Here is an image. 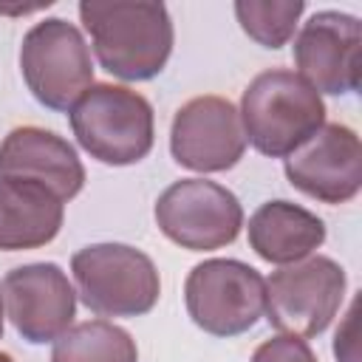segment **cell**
Instances as JSON below:
<instances>
[{"label": "cell", "mask_w": 362, "mask_h": 362, "mask_svg": "<svg viewBox=\"0 0 362 362\" xmlns=\"http://www.w3.org/2000/svg\"><path fill=\"white\" fill-rule=\"evenodd\" d=\"M79 20L90 34L99 65L124 82L158 76L173 54L175 34L164 3L82 0Z\"/></svg>", "instance_id": "6da1fadb"}, {"label": "cell", "mask_w": 362, "mask_h": 362, "mask_svg": "<svg viewBox=\"0 0 362 362\" xmlns=\"http://www.w3.org/2000/svg\"><path fill=\"white\" fill-rule=\"evenodd\" d=\"M240 124L246 144L260 156L286 158L325 124L322 96L288 68L257 74L240 96Z\"/></svg>", "instance_id": "7a4b0ae2"}, {"label": "cell", "mask_w": 362, "mask_h": 362, "mask_svg": "<svg viewBox=\"0 0 362 362\" xmlns=\"http://www.w3.org/2000/svg\"><path fill=\"white\" fill-rule=\"evenodd\" d=\"M68 119L79 147L107 167L139 164L153 150V105L124 85H90L68 110Z\"/></svg>", "instance_id": "3957f363"}, {"label": "cell", "mask_w": 362, "mask_h": 362, "mask_svg": "<svg viewBox=\"0 0 362 362\" xmlns=\"http://www.w3.org/2000/svg\"><path fill=\"white\" fill-rule=\"evenodd\" d=\"M79 300L96 317H141L161 294L156 263L127 243H90L71 257Z\"/></svg>", "instance_id": "277c9868"}, {"label": "cell", "mask_w": 362, "mask_h": 362, "mask_svg": "<svg viewBox=\"0 0 362 362\" xmlns=\"http://www.w3.org/2000/svg\"><path fill=\"white\" fill-rule=\"evenodd\" d=\"M20 71L31 96L42 107L59 113H68L93 85L90 48L82 31L62 17L40 20L25 31Z\"/></svg>", "instance_id": "5b68a950"}, {"label": "cell", "mask_w": 362, "mask_h": 362, "mask_svg": "<svg viewBox=\"0 0 362 362\" xmlns=\"http://www.w3.org/2000/svg\"><path fill=\"white\" fill-rule=\"evenodd\" d=\"M184 303L189 320L212 337H238L266 314V280L243 260L212 257L187 274Z\"/></svg>", "instance_id": "8992f818"}, {"label": "cell", "mask_w": 362, "mask_h": 362, "mask_svg": "<svg viewBox=\"0 0 362 362\" xmlns=\"http://www.w3.org/2000/svg\"><path fill=\"white\" fill-rule=\"evenodd\" d=\"M345 286V269L325 255L283 266L266 280V320L280 334L317 337L339 314Z\"/></svg>", "instance_id": "52a82bcc"}, {"label": "cell", "mask_w": 362, "mask_h": 362, "mask_svg": "<svg viewBox=\"0 0 362 362\" xmlns=\"http://www.w3.org/2000/svg\"><path fill=\"white\" fill-rule=\"evenodd\" d=\"M158 229L181 249L212 252L229 246L243 226V206L232 189L206 178H181L156 201Z\"/></svg>", "instance_id": "ba28073f"}, {"label": "cell", "mask_w": 362, "mask_h": 362, "mask_svg": "<svg viewBox=\"0 0 362 362\" xmlns=\"http://www.w3.org/2000/svg\"><path fill=\"white\" fill-rule=\"evenodd\" d=\"M170 153L175 164L192 173L232 170L246 153V133L238 107L212 93L184 102L173 116Z\"/></svg>", "instance_id": "9c48e42d"}, {"label": "cell", "mask_w": 362, "mask_h": 362, "mask_svg": "<svg viewBox=\"0 0 362 362\" xmlns=\"http://www.w3.org/2000/svg\"><path fill=\"white\" fill-rule=\"evenodd\" d=\"M0 294L17 334L31 345L54 342L74 325L76 291L57 263H25L11 269L3 277Z\"/></svg>", "instance_id": "30bf717a"}, {"label": "cell", "mask_w": 362, "mask_h": 362, "mask_svg": "<svg viewBox=\"0 0 362 362\" xmlns=\"http://www.w3.org/2000/svg\"><path fill=\"white\" fill-rule=\"evenodd\" d=\"M359 48L362 25L345 11L311 14L294 37L297 74L322 96H342L359 88Z\"/></svg>", "instance_id": "8fae6325"}, {"label": "cell", "mask_w": 362, "mask_h": 362, "mask_svg": "<svg viewBox=\"0 0 362 362\" xmlns=\"http://www.w3.org/2000/svg\"><path fill=\"white\" fill-rule=\"evenodd\" d=\"M286 178L303 195L320 204H345L362 187V144L348 124H322L291 156Z\"/></svg>", "instance_id": "7c38bea8"}, {"label": "cell", "mask_w": 362, "mask_h": 362, "mask_svg": "<svg viewBox=\"0 0 362 362\" xmlns=\"http://www.w3.org/2000/svg\"><path fill=\"white\" fill-rule=\"evenodd\" d=\"M0 178L37 181L65 204L82 192L85 167L68 139L37 124H23L0 141Z\"/></svg>", "instance_id": "4fadbf2b"}, {"label": "cell", "mask_w": 362, "mask_h": 362, "mask_svg": "<svg viewBox=\"0 0 362 362\" xmlns=\"http://www.w3.org/2000/svg\"><path fill=\"white\" fill-rule=\"evenodd\" d=\"M252 252L274 266H291L311 257L325 240V223L311 209L291 201H266L246 226Z\"/></svg>", "instance_id": "5bb4252c"}, {"label": "cell", "mask_w": 362, "mask_h": 362, "mask_svg": "<svg viewBox=\"0 0 362 362\" xmlns=\"http://www.w3.org/2000/svg\"><path fill=\"white\" fill-rule=\"evenodd\" d=\"M65 221V204L37 181L0 178V249L20 252L51 243Z\"/></svg>", "instance_id": "9a60e30c"}, {"label": "cell", "mask_w": 362, "mask_h": 362, "mask_svg": "<svg viewBox=\"0 0 362 362\" xmlns=\"http://www.w3.org/2000/svg\"><path fill=\"white\" fill-rule=\"evenodd\" d=\"M51 362H139V348L124 328L107 320H85L54 339Z\"/></svg>", "instance_id": "2e32d148"}, {"label": "cell", "mask_w": 362, "mask_h": 362, "mask_svg": "<svg viewBox=\"0 0 362 362\" xmlns=\"http://www.w3.org/2000/svg\"><path fill=\"white\" fill-rule=\"evenodd\" d=\"M305 11L303 0H238L235 17L240 28L263 48H283Z\"/></svg>", "instance_id": "e0dca14e"}, {"label": "cell", "mask_w": 362, "mask_h": 362, "mask_svg": "<svg viewBox=\"0 0 362 362\" xmlns=\"http://www.w3.org/2000/svg\"><path fill=\"white\" fill-rule=\"evenodd\" d=\"M252 362H317V356L305 339L277 334L255 348Z\"/></svg>", "instance_id": "ac0fdd59"}, {"label": "cell", "mask_w": 362, "mask_h": 362, "mask_svg": "<svg viewBox=\"0 0 362 362\" xmlns=\"http://www.w3.org/2000/svg\"><path fill=\"white\" fill-rule=\"evenodd\" d=\"M334 356H337V362H359V351H356V300L351 303V308L345 314V322L337 328Z\"/></svg>", "instance_id": "d6986e66"}, {"label": "cell", "mask_w": 362, "mask_h": 362, "mask_svg": "<svg viewBox=\"0 0 362 362\" xmlns=\"http://www.w3.org/2000/svg\"><path fill=\"white\" fill-rule=\"evenodd\" d=\"M3 328H6V305H3V294H0V337H3Z\"/></svg>", "instance_id": "ffe728a7"}, {"label": "cell", "mask_w": 362, "mask_h": 362, "mask_svg": "<svg viewBox=\"0 0 362 362\" xmlns=\"http://www.w3.org/2000/svg\"><path fill=\"white\" fill-rule=\"evenodd\" d=\"M0 362H14V359H11V356H8L6 351H0Z\"/></svg>", "instance_id": "44dd1931"}]
</instances>
